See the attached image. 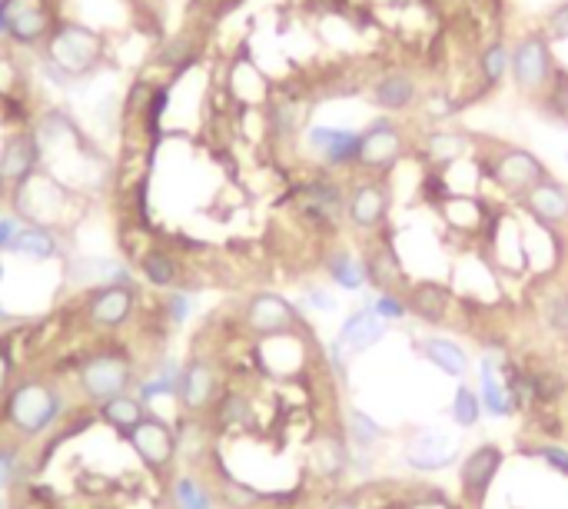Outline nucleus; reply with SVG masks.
<instances>
[{"instance_id": "f257e3e1", "label": "nucleus", "mask_w": 568, "mask_h": 509, "mask_svg": "<svg viewBox=\"0 0 568 509\" xmlns=\"http://www.w3.org/2000/svg\"><path fill=\"white\" fill-rule=\"evenodd\" d=\"M61 416H64V393L61 386L41 376L18 380L4 399V419L18 439H41L61 423Z\"/></svg>"}, {"instance_id": "f03ea898", "label": "nucleus", "mask_w": 568, "mask_h": 509, "mask_svg": "<svg viewBox=\"0 0 568 509\" xmlns=\"http://www.w3.org/2000/svg\"><path fill=\"white\" fill-rule=\"evenodd\" d=\"M558 71L561 67L555 64V51H551V41L545 31H528L515 41V48L508 54V77L522 97L545 101Z\"/></svg>"}, {"instance_id": "7ed1b4c3", "label": "nucleus", "mask_w": 568, "mask_h": 509, "mask_svg": "<svg viewBox=\"0 0 568 509\" xmlns=\"http://www.w3.org/2000/svg\"><path fill=\"white\" fill-rule=\"evenodd\" d=\"M44 48H48L51 67H57L64 77H87L107 58L104 38L97 31L84 28V24H74V21H61Z\"/></svg>"}, {"instance_id": "20e7f679", "label": "nucleus", "mask_w": 568, "mask_h": 509, "mask_svg": "<svg viewBox=\"0 0 568 509\" xmlns=\"http://www.w3.org/2000/svg\"><path fill=\"white\" fill-rule=\"evenodd\" d=\"M137 373H134V363L124 350L117 346H107V350H94L84 363H81V393L87 403L101 406L107 403L111 396H120V393H130Z\"/></svg>"}, {"instance_id": "39448f33", "label": "nucleus", "mask_w": 568, "mask_h": 509, "mask_svg": "<svg viewBox=\"0 0 568 509\" xmlns=\"http://www.w3.org/2000/svg\"><path fill=\"white\" fill-rule=\"evenodd\" d=\"M362 144H359V170L369 174V177H386L392 174L406 150H409V141H406V131L396 124V117H376L369 121L362 131H359Z\"/></svg>"}, {"instance_id": "423d86ee", "label": "nucleus", "mask_w": 568, "mask_h": 509, "mask_svg": "<svg viewBox=\"0 0 568 509\" xmlns=\"http://www.w3.org/2000/svg\"><path fill=\"white\" fill-rule=\"evenodd\" d=\"M482 174L508 197L522 200L535 184H541L548 177L545 164L525 150V147H498L488 154V160H482Z\"/></svg>"}, {"instance_id": "0eeeda50", "label": "nucleus", "mask_w": 568, "mask_h": 509, "mask_svg": "<svg viewBox=\"0 0 568 509\" xmlns=\"http://www.w3.org/2000/svg\"><path fill=\"white\" fill-rule=\"evenodd\" d=\"M392 210V187L386 177H359L346 190V220L362 233H379Z\"/></svg>"}, {"instance_id": "6e6552de", "label": "nucleus", "mask_w": 568, "mask_h": 509, "mask_svg": "<svg viewBox=\"0 0 568 509\" xmlns=\"http://www.w3.org/2000/svg\"><path fill=\"white\" fill-rule=\"evenodd\" d=\"M127 446L150 472H167L177 459V433L167 419L150 413L127 433Z\"/></svg>"}, {"instance_id": "1a4fd4ad", "label": "nucleus", "mask_w": 568, "mask_h": 509, "mask_svg": "<svg viewBox=\"0 0 568 509\" xmlns=\"http://www.w3.org/2000/svg\"><path fill=\"white\" fill-rule=\"evenodd\" d=\"M41 167V141L34 131L11 134L0 147V190L18 194Z\"/></svg>"}, {"instance_id": "9d476101", "label": "nucleus", "mask_w": 568, "mask_h": 509, "mask_svg": "<svg viewBox=\"0 0 568 509\" xmlns=\"http://www.w3.org/2000/svg\"><path fill=\"white\" fill-rule=\"evenodd\" d=\"M137 310V287L134 283H107V287H94L87 303H84V313H87V323L94 330H120Z\"/></svg>"}, {"instance_id": "9b49d317", "label": "nucleus", "mask_w": 568, "mask_h": 509, "mask_svg": "<svg viewBox=\"0 0 568 509\" xmlns=\"http://www.w3.org/2000/svg\"><path fill=\"white\" fill-rule=\"evenodd\" d=\"M359 144H362L359 131H346V127H309L306 131V147L326 170L359 167Z\"/></svg>"}, {"instance_id": "f8f14e48", "label": "nucleus", "mask_w": 568, "mask_h": 509, "mask_svg": "<svg viewBox=\"0 0 568 509\" xmlns=\"http://www.w3.org/2000/svg\"><path fill=\"white\" fill-rule=\"evenodd\" d=\"M299 323H306L299 316V310L283 300L280 293H256L250 297L246 310H243V326L253 333V336H273V333H286V330H296Z\"/></svg>"}, {"instance_id": "ddd939ff", "label": "nucleus", "mask_w": 568, "mask_h": 509, "mask_svg": "<svg viewBox=\"0 0 568 509\" xmlns=\"http://www.w3.org/2000/svg\"><path fill=\"white\" fill-rule=\"evenodd\" d=\"M369 101L386 114H406L422 101V84L412 71L392 67L369 81Z\"/></svg>"}, {"instance_id": "4468645a", "label": "nucleus", "mask_w": 568, "mask_h": 509, "mask_svg": "<svg viewBox=\"0 0 568 509\" xmlns=\"http://www.w3.org/2000/svg\"><path fill=\"white\" fill-rule=\"evenodd\" d=\"M220 393V373L210 360L193 356L183 370H180V386H177V399L187 413H207L213 406Z\"/></svg>"}, {"instance_id": "2eb2a0df", "label": "nucleus", "mask_w": 568, "mask_h": 509, "mask_svg": "<svg viewBox=\"0 0 568 509\" xmlns=\"http://www.w3.org/2000/svg\"><path fill=\"white\" fill-rule=\"evenodd\" d=\"M498 466H502V449H498V446H478V449L462 463L459 482H462V496H465L469 509H478V502L485 499V492H488V486H492Z\"/></svg>"}, {"instance_id": "dca6fc26", "label": "nucleus", "mask_w": 568, "mask_h": 509, "mask_svg": "<svg viewBox=\"0 0 568 509\" xmlns=\"http://www.w3.org/2000/svg\"><path fill=\"white\" fill-rule=\"evenodd\" d=\"M535 220L548 224V227H561L568 224V187L558 184L555 177H545L541 184H535L522 200H518Z\"/></svg>"}, {"instance_id": "f3484780", "label": "nucleus", "mask_w": 568, "mask_h": 509, "mask_svg": "<svg viewBox=\"0 0 568 509\" xmlns=\"http://www.w3.org/2000/svg\"><path fill=\"white\" fill-rule=\"evenodd\" d=\"M356 499L362 509H462L435 489H425L422 496H392L382 489V482H369Z\"/></svg>"}, {"instance_id": "a211bd4d", "label": "nucleus", "mask_w": 568, "mask_h": 509, "mask_svg": "<svg viewBox=\"0 0 568 509\" xmlns=\"http://www.w3.org/2000/svg\"><path fill=\"white\" fill-rule=\"evenodd\" d=\"M57 24H61V21H57V14L51 11V4H44V8L24 11L21 18L8 21L4 34H8L14 44H24V48H41V44H48V38L54 34V28H57Z\"/></svg>"}, {"instance_id": "6ab92c4d", "label": "nucleus", "mask_w": 568, "mask_h": 509, "mask_svg": "<svg viewBox=\"0 0 568 509\" xmlns=\"http://www.w3.org/2000/svg\"><path fill=\"white\" fill-rule=\"evenodd\" d=\"M406 459H409L412 466H419V469H439V466H445V463L455 459V446H452L449 436H442V433H435V429H422L419 436L409 439Z\"/></svg>"}, {"instance_id": "aec40b11", "label": "nucleus", "mask_w": 568, "mask_h": 509, "mask_svg": "<svg viewBox=\"0 0 568 509\" xmlns=\"http://www.w3.org/2000/svg\"><path fill=\"white\" fill-rule=\"evenodd\" d=\"M8 253L28 257V260H54L61 257V237L54 227H41V224H21L14 243Z\"/></svg>"}, {"instance_id": "412c9836", "label": "nucleus", "mask_w": 568, "mask_h": 509, "mask_svg": "<svg viewBox=\"0 0 568 509\" xmlns=\"http://www.w3.org/2000/svg\"><path fill=\"white\" fill-rule=\"evenodd\" d=\"M137 267H140V273H144V280L150 283V287H157V290H170V287H177L180 280H183V267H180V260L167 250V247H147V253L137 260Z\"/></svg>"}, {"instance_id": "4be33fe9", "label": "nucleus", "mask_w": 568, "mask_h": 509, "mask_svg": "<svg viewBox=\"0 0 568 509\" xmlns=\"http://www.w3.org/2000/svg\"><path fill=\"white\" fill-rule=\"evenodd\" d=\"M144 416H147V403L137 393H120V396H111L107 403L97 406V419H104L120 436H127Z\"/></svg>"}, {"instance_id": "5701e85b", "label": "nucleus", "mask_w": 568, "mask_h": 509, "mask_svg": "<svg viewBox=\"0 0 568 509\" xmlns=\"http://www.w3.org/2000/svg\"><path fill=\"white\" fill-rule=\"evenodd\" d=\"M469 150V137L462 134H449V131H435L422 141V154L429 160L432 170H442V167H452L465 157Z\"/></svg>"}, {"instance_id": "b1692460", "label": "nucleus", "mask_w": 568, "mask_h": 509, "mask_svg": "<svg viewBox=\"0 0 568 509\" xmlns=\"http://www.w3.org/2000/svg\"><path fill=\"white\" fill-rule=\"evenodd\" d=\"M326 273H329V280L339 283L343 290H362V287L369 283L362 257H356L353 250H343V247H339V250H329V257H326Z\"/></svg>"}, {"instance_id": "393cba45", "label": "nucleus", "mask_w": 568, "mask_h": 509, "mask_svg": "<svg viewBox=\"0 0 568 509\" xmlns=\"http://www.w3.org/2000/svg\"><path fill=\"white\" fill-rule=\"evenodd\" d=\"M508 54H512V48L505 41H492L478 51L475 67H478V81L485 91H495L508 77Z\"/></svg>"}, {"instance_id": "a878e982", "label": "nucleus", "mask_w": 568, "mask_h": 509, "mask_svg": "<svg viewBox=\"0 0 568 509\" xmlns=\"http://www.w3.org/2000/svg\"><path fill=\"white\" fill-rule=\"evenodd\" d=\"M422 350H425V356H429V360H432L445 376L459 380V376L465 373V353H462V346H459V343L442 340V336H432V340H425V343H422Z\"/></svg>"}, {"instance_id": "bb28decb", "label": "nucleus", "mask_w": 568, "mask_h": 509, "mask_svg": "<svg viewBox=\"0 0 568 509\" xmlns=\"http://www.w3.org/2000/svg\"><path fill=\"white\" fill-rule=\"evenodd\" d=\"M266 121H270V131H273L276 141H290V137L299 134L306 114H303V104H299V101L286 97V101H276V104H273V111H270Z\"/></svg>"}, {"instance_id": "cd10ccee", "label": "nucleus", "mask_w": 568, "mask_h": 509, "mask_svg": "<svg viewBox=\"0 0 568 509\" xmlns=\"http://www.w3.org/2000/svg\"><path fill=\"white\" fill-rule=\"evenodd\" d=\"M170 506L173 509H213V496L193 476H177L170 482Z\"/></svg>"}, {"instance_id": "c85d7f7f", "label": "nucleus", "mask_w": 568, "mask_h": 509, "mask_svg": "<svg viewBox=\"0 0 568 509\" xmlns=\"http://www.w3.org/2000/svg\"><path fill=\"white\" fill-rule=\"evenodd\" d=\"M197 58H200V44L190 34H180V38H173V41L164 44V51L157 54V64L167 67V71H173V74H183Z\"/></svg>"}, {"instance_id": "c756f323", "label": "nucleus", "mask_w": 568, "mask_h": 509, "mask_svg": "<svg viewBox=\"0 0 568 509\" xmlns=\"http://www.w3.org/2000/svg\"><path fill=\"white\" fill-rule=\"evenodd\" d=\"M167 107H170V84H154V94L147 101V111H144V137L150 147L160 144V127H164V117H167Z\"/></svg>"}, {"instance_id": "7c9ffc66", "label": "nucleus", "mask_w": 568, "mask_h": 509, "mask_svg": "<svg viewBox=\"0 0 568 509\" xmlns=\"http://www.w3.org/2000/svg\"><path fill=\"white\" fill-rule=\"evenodd\" d=\"M482 403H485L488 413H495V416H505V413L512 409V403L505 399V393H502V386H498V380H495V366L488 363V356L482 360Z\"/></svg>"}, {"instance_id": "2f4dec72", "label": "nucleus", "mask_w": 568, "mask_h": 509, "mask_svg": "<svg viewBox=\"0 0 568 509\" xmlns=\"http://www.w3.org/2000/svg\"><path fill=\"white\" fill-rule=\"evenodd\" d=\"M452 419L459 426H465V429L478 423V403H475V396L465 386H459L455 396H452Z\"/></svg>"}, {"instance_id": "473e14b6", "label": "nucleus", "mask_w": 568, "mask_h": 509, "mask_svg": "<svg viewBox=\"0 0 568 509\" xmlns=\"http://www.w3.org/2000/svg\"><path fill=\"white\" fill-rule=\"evenodd\" d=\"M21 476V456L18 446H0V489L14 486Z\"/></svg>"}, {"instance_id": "72a5a7b5", "label": "nucleus", "mask_w": 568, "mask_h": 509, "mask_svg": "<svg viewBox=\"0 0 568 509\" xmlns=\"http://www.w3.org/2000/svg\"><path fill=\"white\" fill-rule=\"evenodd\" d=\"M190 310H193V303H190V297H187L183 290H177V293H170V297L164 300V316H167L173 326L187 323V320H190Z\"/></svg>"}, {"instance_id": "f704fd0d", "label": "nucleus", "mask_w": 568, "mask_h": 509, "mask_svg": "<svg viewBox=\"0 0 568 509\" xmlns=\"http://www.w3.org/2000/svg\"><path fill=\"white\" fill-rule=\"evenodd\" d=\"M372 310H376V316H382V320H402L409 310H406V300L399 297V293H379L376 300H372Z\"/></svg>"}, {"instance_id": "c9c22d12", "label": "nucleus", "mask_w": 568, "mask_h": 509, "mask_svg": "<svg viewBox=\"0 0 568 509\" xmlns=\"http://www.w3.org/2000/svg\"><path fill=\"white\" fill-rule=\"evenodd\" d=\"M545 34H548V41H551V44L568 38V0H565V4H558V8L548 14V21H545Z\"/></svg>"}, {"instance_id": "e433bc0d", "label": "nucleus", "mask_w": 568, "mask_h": 509, "mask_svg": "<svg viewBox=\"0 0 568 509\" xmlns=\"http://www.w3.org/2000/svg\"><path fill=\"white\" fill-rule=\"evenodd\" d=\"M11 386H14V356H11L8 343L0 340V399H8Z\"/></svg>"}, {"instance_id": "4c0bfd02", "label": "nucleus", "mask_w": 568, "mask_h": 509, "mask_svg": "<svg viewBox=\"0 0 568 509\" xmlns=\"http://www.w3.org/2000/svg\"><path fill=\"white\" fill-rule=\"evenodd\" d=\"M18 230H21V220H18V217H0V253H8V250H11Z\"/></svg>"}, {"instance_id": "58836bf2", "label": "nucleus", "mask_w": 568, "mask_h": 509, "mask_svg": "<svg viewBox=\"0 0 568 509\" xmlns=\"http://www.w3.org/2000/svg\"><path fill=\"white\" fill-rule=\"evenodd\" d=\"M0 280H4V263H0Z\"/></svg>"}]
</instances>
